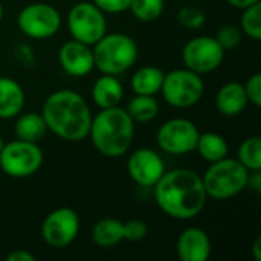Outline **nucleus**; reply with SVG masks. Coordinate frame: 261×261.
Returning a JSON list of instances; mask_svg holds the SVG:
<instances>
[{
	"instance_id": "f257e3e1",
	"label": "nucleus",
	"mask_w": 261,
	"mask_h": 261,
	"mask_svg": "<svg viewBox=\"0 0 261 261\" xmlns=\"http://www.w3.org/2000/svg\"><path fill=\"white\" fill-rule=\"evenodd\" d=\"M153 194L159 210L176 220L197 217L208 200L202 176L187 168L165 171L153 187Z\"/></svg>"
},
{
	"instance_id": "f03ea898",
	"label": "nucleus",
	"mask_w": 261,
	"mask_h": 261,
	"mask_svg": "<svg viewBox=\"0 0 261 261\" xmlns=\"http://www.w3.org/2000/svg\"><path fill=\"white\" fill-rule=\"evenodd\" d=\"M41 116L47 130L57 138L67 142H80L89 136L93 115L81 93L72 89H60L46 98Z\"/></svg>"
},
{
	"instance_id": "7ed1b4c3",
	"label": "nucleus",
	"mask_w": 261,
	"mask_h": 261,
	"mask_svg": "<svg viewBox=\"0 0 261 261\" xmlns=\"http://www.w3.org/2000/svg\"><path fill=\"white\" fill-rule=\"evenodd\" d=\"M87 138H90L99 154L110 159L121 158L133 144L135 121L127 110L119 106L101 109L99 113L92 116Z\"/></svg>"
},
{
	"instance_id": "20e7f679",
	"label": "nucleus",
	"mask_w": 261,
	"mask_h": 261,
	"mask_svg": "<svg viewBox=\"0 0 261 261\" xmlns=\"http://www.w3.org/2000/svg\"><path fill=\"white\" fill-rule=\"evenodd\" d=\"M95 69L107 75H121L132 69L139 57V47L135 38L122 32L106 34L93 46Z\"/></svg>"
},
{
	"instance_id": "39448f33",
	"label": "nucleus",
	"mask_w": 261,
	"mask_h": 261,
	"mask_svg": "<svg viewBox=\"0 0 261 261\" xmlns=\"http://www.w3.org/2000/svg\"><path fill=\"white\" fill-rule=\"evenodd\" d=\"M249 171L234 158H223L210 164L202 176L206 196L214 200H228L248 188Z\"/></svg>"
},
{
	"instance_id": "423d86ee",
	"label": "nucleus",
	"mask_w": 261,
	"mask_h": 261,
	"mask_svg": "<svg viewBox=\"0 0 261 261\" xmlns=\"http://www.w3.org/2000/svg\"><path fill=\"white\" fill-rule=\"evenodd\" d=\"M161 93L164 101L174 109H190L200 102L205 93L202 75L182 67L165 73Z\"/></svg>"
},
{
	"instance_id": "0eeeda50",
	"label": "nucleus",
	"mask_w": 261,
	"mask_h": 261,
	"mask_svg": "<svg viewBox=\"0 0 261 261\" xmlns=\"http://www.w3.org/2000/svg\"><path fill=\"white\" fill-rule=\"evenodd\" d=\"M44 156L38 144L11 141L0 151V170L12 179H24L35 174L43 165Z\"/></svg>"
},
{
	"instance_id": "6e6552de",
	"label": "nucleus",
	"mask_w": 261,
	"mask_h": 261,
	"mask_svg": "<svg viewBox=\"0 0 261 261\" xmlns=\"http://www.w3.org/2000/svg\"><path fill=\"white\" fill-rule=\"evenodd\" d=\"M67 29L73 40L93 46L107 34L106 14L93 2H78L69 9Z\"/></svg>"
},
{
	"instance_id": "1a4fd4ad",
	"label": "nucleus",
	"mask_w": 261,
	"mask_h": 261,
	"mask_svg": "<svg viewBox=\"0 0 261 261\" xmlns=\"http://www.w3.org/2000/svg\"><path fill=\"white\" fill-rule=\"evenodd\" d=\"M17 26L29 38L47 40L61 29V14L50 3L35 2L18 12Z\"/></svg>"
},
{
	"instance_id": "9d476101",
	"label": "nucleus",
	"mask_w": 261,
	"mask_h": 261,
	"mask_svg": "<svg viewBox=\"0 0 261 261\" xmlns=\"http://www.w3.org/2000/svg\"><path fill=\"white\" fill-rule=\"evenodd\" d=\"M200 130L187 118H173L165 121L158 133L156 141L162 151L173 156H184L196 151Z\"/></svg>"
},
{
	"instance_id": "9b49d317",
	"label": "nucleus",
	"mask_w": 261,
	"mask_h": 261,
	"mask_svg": "<svg viewBox=\"0 0 261 261\" xmlns=\"http://www.w3.org/2000/svg\"><path fill=\"white\" fill-rule=\"evenodd\" d=\"M225 60V50L214 37L199 35L185 43L182 49L184 67L199 73H211L217 70Z\"/></svg>"
},
{
	"instance_id": "f8f14e48",
	"label": "nucleus",
	"mask_w": 261,
	"mask_h": 261,
	"mask_svg": "<svg viewBox=\"0 0 261 261\" xmlns=\"http://www.w3.org/2000/svg\"><path fill=\"white\" fill-rule=\"evenodd\" d=\"M80 234V216L75 210L63 206L50 211L41 225V237L50 248H66Z\"/></svg>"
},
{
	"instance_id": "ddd939ff",
	"label": "nucleus",
	"mask_w": 261,
	"mask_h": 261,
	"mask_svg": "<svg viewBox=\"0 0 261 261\" xmlns=\"http://www.w3.org/2000/svg\"><path fill=\"white\" fill-rule=\"evenodd\" d=\"M167 171L162 156L147 147L136 148L127 159V173L132 180L144 188H153Z\"/></svg>"
},
{
	"instance_id": "4468645a",
	"label": "nucleus",
	"mask_w": 261,
	"mask_h": 261,
	"mask_svg": "<svg viewBox=\"0 0 261 261\" xmlns=\"http://www.w3.org/2000/svg\"><path fill=\"white\" fill-rule=\"evenodd\" d=\"M58 63L61 69L70 76H87L95 69L92 46L72 38L70 41L61 44L58 50Z\"/></svg>"
},
{
	"instance_id": "2eb2a0df",
	"label": "nucleus",
	"mask_w": 261,
	"mask_h": 261,
	"mask_svg": "<svg viewBox=\"0 0 261 261\" xmlns=\"http://www.w3.org/2000/svg\"><path fill=\"white\" fill-rule=\"evenodd\" d=\"M176 252L182 261H206L211 257L213 243L203 229L191 226L179 234Z\"/></svg>"
},
{
	"instance_id": "dca6fc26",
	"label": "nucleus",
	"mask_w": 261,
	"mask_h": 261,
	"mask_svg": "<svg viewBox=\"0 0 261 261\" xmlns=\"http://www.w3.org/2000/svg\"><path fill=\"white\" fill-rule=\"evenodd\" d=\"M248 104L249 101L245 92V86L237 81L223 84L216 95V107L219 113L226 118L239 116L242 112H245Z\"/></svg>"
},
{
	"instance_id": "f3484780",
	"label": "nucleus",
	"mask_w": 261,
	"mask_h": 261,
	"mask_svg": "<svg viewBox=\"0 0 261 261\" xmlns=\"http://www.w3.org/2000/svg\"><path fill=\"white\" fill-rule=\"evenodd\" d=\"M124 98L122 83L116 75L102 73L92 87V99L99 109H110L121 104Z\"/></svg>"
},
{
	"instance_id": "a211bd4d",
	"label": "nucleus",
	"mask_w": 261,
	"mask_h": 261,
	"mask_svg": "<svg viewBox=\"0 0 261 261\" xmlns=\"http://www.w3.org/2000/svg\"><path fill=\"white\" fill-rule=\"evenodd\" d=\"M24 106L23 87L9 76H0V119H12Z\"/></svg>"
},
{
	"instance_id": "6ab92c4d",
	"label": "nucleus",
	"mask_w": 261,
	"mask_h": 261,
	"mask_svg": "<svg viewBox=\"0 0 261 261\" xmlns=\"http://www.w3.org/2000/svg\"><path fill=\"white\" fill-rule=\"evenodd\" d=\"M46 132H47L46 122L41 113H37V112H28V113L20 115L14 124L15 138L20 141H26V142L38 144L44 138Z\"/></svg>"
},
{
	"instance_id": "aec40b11",
	"label": "nucleus",
	"mask_w": 261,
	"mask_h": 261,
	"mask_svg": "<svg viewBox=\"0 0 261 261\" xmlns=\"http://www.w3.org/2000/svg\"><path fill=\"white\" fill-rule=\"evenodd\" d=\"M165 72L158 66H142L139 67L130 81L135 95H156L161 92Z\"/></svg>"
},
{
	"instance_id": "412c9836",
	"label": "nucleus",
	"mask_w": 261,
	"mask_h": 261,
	"mask_svg": "<svg viewBox=\"0 0 261 261\" xmlns=\"http://www.w3.org/2000/svg\"><path fill=\"white\" fill-rule=\"evenodd\" d=\"M92 240L99 248H113L124 240V222L106 217L98 220L92 228Z\"/></svg>"
},
{
	"instance_id": "4be33fe9",
	"label": "nucleus",
	"mask_w": 261,
	"mask_h": 261,
	"mask_svg": "<svg viewBox=\"0 0 261 261\" xmlns=\"http://www.w3.org/2000/svg\"><path fill=\"white\" fill-rule=\"evenodd\" d=\"M196 151L203 161L213 164L228 156L229 145L222 135L214 132H206V133H200L197 139Z\"/></svg>"
},
{
	"instance_id": "5701e85b",
	"label": "nucleus",
	"mask_w": 261,
	"mask_h": 261,
	"mask_svg": "<svg viewBox=\"0 0 261 261\" xmlns=\"http://www.w3.org/2000/svg\"><path fill=\"white\" fill-rule=\"evenodd\" d=\"M125 110L135 124H147L156 119L159 115V102L153 95H135V98H132L127 104Z\"/></svg>"
},
{
	"instance_id": "b1692460",
	"label": "nucleus",
	"mask_w": 261,
	"mask_h": 261,
	"mask_svg": "<svg viewBox=\"0 0 261 261\" xmlns=\"http://www.w3.org/2000/svg\"><path fill=\"white\" fill-rule=\"evenodd\" d=\"M239 162L248 171L261 170V138L249 136L239 147Z\"/></svg>"
},
{
	"instance_id": "393cba45",
	"label": "nucleus",
	"mask_w": 261,
	"mask_h": 261,
	"mask_svg": "<svg viewBox=\"0 0 261 261\" xmlns=\"http://www.w3.org/2000/svg\"><path fill=\"white\" fill-rule=\"evenodd\" d=\"M165 9V0H132L128 11L144 23L156 21Z\"/></svg>"
},
{
	"instance_id": "a878e982",
	"label": "nucleus",
	"mask_w": 261,
	"mask_h": 261,
	"mask_svg": "<svg viewBox=\"0 0 261 261\" xmlns=\"http://www.w3.org/2000/svg\"><path fill=\"white\" fill-rule=\"evenodd\" d=\"M240 29L249 38L258 41L261 38V3H255L249 8L242 9Z\"/></svg>"
},
{
	"instance_id": "bb28decb",
	"label": "nucleus",
	"mask_w": 261,
	"mask_h": 261,
	"mask_svg": "<svg viewBox=\"0 0 261 261\" xmlns=\"http://www.w3.org/2000/svg\"><path fill=\"white\" fill-rule=\"evenodd\" d=\"M177 20L179 23L191 31H197L205 26L206 23V15L200 8L196 6H182L177 12Z\"/></svg>"
},
{
	"instance_id": "cd10ccee",
	"label": "nucleus",
	"mask_w": 261,
	"mask_h": 261,
	"mask_svg": "<svg viewBox=\"0 0 261 261\" xmlns=\"http://www.w3.org/2000/svg\"><path fill=\"white\" fill-rule=\"evenodd\" d=\"M214 38L223 47V50H231V49H236L242 43L243 32H242L240 26H237V24H225L217 31Z\"/></svg>"
},
{
	"instance_id": "c85d7f7f",
	"label": "nucleus",
	"mask_w": 261,
	"mask_h": 261,
	"mask_svg": "<svg viewBox=\"0 0 261 261\" xmlns=\"http://www.w3.org/2000/svg\"><path fill=\"white\" fill-rule=\"evenodd\" d=\"M148 226L139 219H130L124 222V240L127 242H141L147 237Z\"/></svg>"
},
{
	"instance_id": "c756f323",
	"label": "nucleus",
	"mask_w": 261,
	"mask_h": 261,
	"mask_svg": "<svg viewBox=\"0 0 261 261\" xmlns=\"http://www.w3.org/2000/svg\"><path fill=\"white\" fill-rule=\"evenodd\" d=\"M245 86V92H246V96H248V101L255 106V107H261V73L260 72H255L252 73L246 83L243 84Z\"/></svg>"
},
{
	"instance_id": "7c9ffc66",
	"label": "nucleus",
	"mask_w": 261,
	"mask_h": 261,
	"mask_svg": "<svg viewBox=\"0 0 261 261\" xmlns=\"http://www.w3.org/2000/svg\"><path fill=\"white\" fill-rule=\"evenodd\" d=\"M104 14H121L128 11L132 0H92Z\"/></svg>"
},
{
	"instance_id": "2f4dec72",
	"label": "nucleus",
	"mask_w": 261,
	"mask_h": 261,
	"mask_svg": "<svg viewBox=\"0 0 261 261\" xmlns=\"http://www.w3.org/2000/svg\"><path fill=\"white\" fill-rule=\"evenodd\" d=\"M6 261H35V255L26 249H17L6 257Z\"/></svg>"
},
{
	"instance_id": "473e14b6",
	"label": "nucleus",
	"mask_w": 261,
	"mask_h": 261,
	"mask_svg": "<svg viewBox=\"0 0 261 261\" xmlns=\"http://www.w3.org/2000/svg\"><path fill=\"white\" fill-rule=\"evenodd\" d=\"M248 188H251L255 193L261 191V170L257 171H249V177H248Z\"/></svg>"
},
{
	"instance_id": "72a5a7b5",
	"label": "nucleus",
	"mask_w": 261,
	"mask_h": 261,
	"mask_svg": "<svg viewBox=\"0 0 261 261\" xmlns=\"http://www.w3.org/2000/svg\"><path fill=\"white\" fill-rule=\"evenodd\" d=\"M226 2L236 9H245V8H249L255 3H260L261 0H226Z\"/></svg>"
},
{
	"instance_id": "f704fd0d",
	"label": "nucleus",
	"mask_w": 261,
	"mask_h": 261,
	"mask_svg": "<svg viewBox=\"0 0 261 261\" xmlns=\"http://www.w3.org/2000/svg\"><path fill=\"white\" fill-rule=\"evenodd\" d=\"M252 255L255 261H261V237H257L252 245Z\"/></svg>"
},
{
	"instance_id": "c9c22d12",
	"label": "nucleus",
	"mask_w": 261,
	"mask_h": 261,
	"mask_svg": "<svg viewBox=\"0 0 261 261\" xmlns=\"http://www.w3.org/2000/svg\"><path fill=\"white\" fill-rule=\"evenodd\" d=\"M3 14H5V9H3V5H2V2H0V23H2Z\"/></svg>"
},
{
	"instance_id": "e433bc0d",
	"label": "nucleus",
	"mask_w": 261,
	"mask_h": 261,
	"mask_svg": "<svg viewBox=\"0 0 261 261\" xmlns=\"http://www.w3.org/2000/svg\"><path fill=\"white\" fill-rule=\"evenodd\" d=\"M3 145H5V141H3V138L0 136V151H2V148H3Z\"/></svg>"
}]
</instances>
